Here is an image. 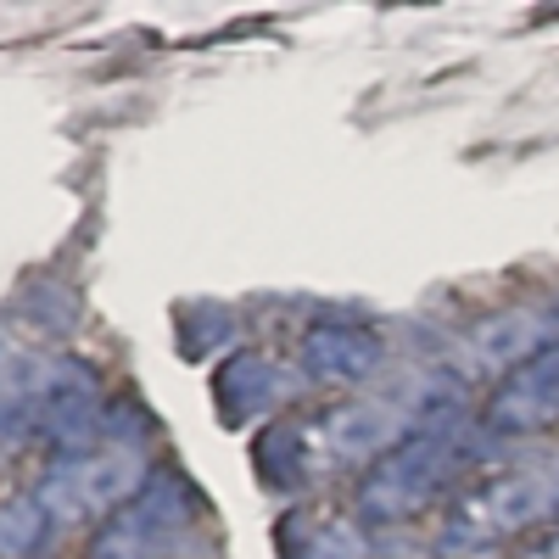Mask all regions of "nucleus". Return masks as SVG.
Listing matches in <instances>:
<instances>
[{
  "mask_svg": "<svg viewBox=\"0 0 559 559\" xmlns=\"http://www.w3.org/2000/svg\"><path fill=\"white\" fill-rule=\"evenodd\" d=\"M464 453H471L464 419H453V414L426 419L408 442H397L376 471L364 476V487H358L364 515L369 521H408V515H419V509L437 503L453 487V476L464 471Z\"/></svg>",
  "mask_w": 559,
  "mask_h": 559,
  "instance_id": "obj_1",
  "label": "nucleus"
},
{
  "mask_svg": "<svg viewBox=\"0 0 559 559\" xmlns=\"http://www.w3.org/2000/svg\"><path fill=\"white\" fill-rule=\"evenodd\" d=\"M548 515H559V459H543L532 471H503V476L481 481L453 509V521L442 526L437 548L442 554H471V548L515 537V532H526Z\"/></svg>",
  "mask_w": 559,
  "mask_h": 559,
  "instance_id": "obj_2",
  "label": "nucleus"
},
{
  "mask_svg": "<svg viewBox=\"0 0 559 559\" xmlns=\"http://www.w3.org/2000/svg\"><path fill=\"white\" fill-rule=\"evenodd\" d=\"M197 515H202V498L191 492V481L157 471V481L140 487L107 521V532L90 543V559H168L191 543Z\"/></svg>",
  "mask_w": 559,
  "mask_h": 559,
  "instance_id": "obj_3",
  "label": "nucleus"
},
{
  "mask_svg": "<svg viewBox=\"0 0 559 559\" xmlns=\"http://www.w3.org/2000/svg\"><path fill=\"white\" fill-rule=\"evenodd\" d=\"M146 487V464L134 448H107V453H68L51 464L39 481V503L57 521H90V515H118V509Z\"/></svg>",
  "mask_w": 559,
  "mask_h": 559,
  "instance_id": "obj_4",
  "label": "nucleus"
},
{
  "mask_svg": "<svg viewBox=\"0 0 559 559\" xmlns=\"http://www.w3.org/2000/svg\"><path fill=\"white\" fill-rule=\"evenodd\" d=\"M481 426L498 431V437H526V431L559 426V342H548L521 369H509L492 392V403H487Z\"/></svg>",
  "mask_w": 559,
  "mask_h": 559,
  "instance_id": "obj_5",
  "label": "nucleus"
},
{
  "mask_svg": "<svg viewBox=\"0 0 559 559\" xmlns=\"http://www.w3.org/2000/svg\"><path fill=\"white\" fill-rule=\"evenodd\" d=\"M548 342H554V331H548L543 313L509 308V313H492L487 324L471 331V342H464V369H476V376H509V369H521L526 358H537Z\"/></svg>",
  "mask_w": 559,
  "mask_h": 559,
  "instance_id": "obj_6",
  "label": "nucleus"
},
{
  "mask_svg": "<svg viewBox=\"0 0 559 559\" xmlns=\"http://www.w3.org/2000/svg\"><path fill=\"white\" fill-rule=\"evenodd\" d=\"M381 369V342L364 324H319L302 336V376L324 386H364Z\"/></svg>",
  "mask_w": 559,
  "mask_h": 559,
  "instance_id": "obj_7",
  "label": "nucleus"
},
{
  "mask_svg": "<svg viewBox=\"0 0 559 559\" xmlns=\"http://www.w3.org/2000/svg\"><path fill=\"white\" fill-rule=\"evenodd\" d=\"M292 381H286V364H274L269 353H236L218 376H213V397L218 414L229 426H247V419H263L286 403Z\"/></svg>",
  "mask_w": 559,
  "mask_h": 559,
  "instance_id": "obj_8",
  "label": "nucleus"
},
{
  "mask_svg": "<svg viewBox=\"0 0 559 559\" xmlns=\"http://www.w3.org/2000/svg\"><path fill=\"white\" fill-rule=\"evenodd\" d=\"M280 554L286 559H364V537L353 521L324 509H292L280 521Z\"/></svg>",
  "mask_w": 559,
  "mask_h": 559,
  "instance_id": "obj_9",
  "label": "nucleus"
},
{
  "mask_svg": "<svg viewBox=\"0 0 559 559\" xmlns=\"http://www.w3.org/2000/svg\"><path fill=\"white\" fill-rule=\"evenodd\" d=\"M45 537H51V515H45L39 498L0 503V559H28V554H39Z\"/></svg>",
  "mask_w": 559,
  "mask_h": 559,
  "instance_id": "obj_10",
  "label": "nucleus"
}]
</instances>
